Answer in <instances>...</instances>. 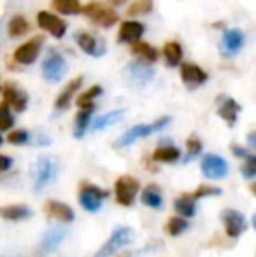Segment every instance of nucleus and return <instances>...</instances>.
I'll use <instances>...</instances> for the list:
<instances>
[{
	"label": "nucleus",
	"mask_w": 256,
	"mask_h": 257,
	"mask_svg": "<svg viewBox=\"0 0 256 257\" xmlns=\"http://www.w3.org/2000/svg\"><path fill=\"white\" fill-rule=\"evenodd\" d=\"M170 121H172V119L168 117V115H165V117H160L158 121L151 122V124H137V126H133V128H130L128 132H125L123 135L116 140L114 147H118V149H123V147L132 146V144H135L139 139L149 137V135H153L154 132H160V130H163L165 126H168V122H170Z\"/></svg>",
	"instance_id": "f257e3e1"
},
{
	"label": "nucleus",
	"mask_w": 256,
	"mask_h": 257,
	"mask_svg": "<svg viewBox=\"0 0 256 257\" xmlns=\"http://www.w3.org/2000/svg\"><path fill=\"white\" fill-rule=\"evenodd\" d=\"M67 70H68L67 60L56 49H49L48 56L42 61V77L48 82H51V84H56V82H60L65 77Z\"/></svg>",
	"instance_id": "f03ea898"
},
{
	"label": "nucleus",
	"mask_w": 256,
	"mask_h": 257,
	"mask_svg": "<svg viewBox=\"0 0 256 257\" xmlns=\"http://www.w3.org/2000/svg\"><path fill=\"white\" fill-rule=\"evenodd\" d=\"M123 79L127 81V84H132L135 88H146L154 79V70L147 67V63H144V61L133 60L125 65Z\"/></svg>",
	"instance_id": "7ed1b4c3"
},
{
	"label": "nucleus",
	"mask_w": 256,
	"mask_h": 257,
	"mask_svg": "<svg viewBox=\"0 0 256 257\" xmlns=\"http://www.w3.org/2000/svg\"><path fill=\"white\" fill-rule=\"evenodd\" d=\"M81 13L84 14L90 21H93L97 27H102V28L114 27L118 21V14L114 13L111 7L102 6V4L97 2V0H92V2H88L84 7H81Z\"/></svg>",
	"instance_id": "20e7f679"
},
{
	"label": "nucleus",
	"mask_w": 256,
	"mask_h": 257,
	"mask_svg": "<svg viewBox=\"0 0 256 257\" xmlns=\"http://www.w3.org/2000/svg\"><path fill=\"white\" fill-rule=\"evenodd\" d=\"M109 196V191L100 189L95 184L81 182L79 184V203L88 212H99L102 208V201Z\"/></svg>",
	"instance_id": "39448f33"
},
{
	"label": "nucleus",
	"mask_w": 256,
	"mask_h": 257,
	"mask_svg": "<svg viewBox=\"0 0 256 257\" xmlns=\"http://www.w3.org/2000/svg\"><path fill=\"white\" fill-rule=\"evenodd\" d=\"M56 173H58V163L53 156H41L35 163V184L34 189L42 191L48 184L55 180Z\"/></svg>",
	"instance_id": "423d86ee"
},
{
	"label": "nucleus",
	"mask_w": 256,
	"mask_h": 257,
	"mask_svg": "<svg viewBox=\"0 0 256 257\" xmlns=\"http://www.w3.org/2000/svg\"><path fill=\"white\" fill-rule=\"evenodd\" d=\"M246 44V34L240 28H226L219 39V54L225 58L235 56Z\"/></svg>",
	"instance_id": "0eeeda50"
},
{
	"label": "nucleus",
	"mask_w": 256,
	"mask_h": 257,
	"mask_svg": "<svg viewBox=\"0 0 256 257\" xmlns=\"http://www.w3.org/2000/svg\"><path fill=\"white\" fill-rule=\"evenodd\" d=\"M133 240V231L130 227H118V229L113 231L111 238L106 241V243L100 247V250L97 252L95 257H111L114 255L118 250H121L123 247H127L130 241Z\"/></svg>",
	"instance_id": "6e6552de"
},
{
	"label": "nucleus",
	"mask_w": 256,
	"mask_h": 257,
	"mask_svg": "<svg viewBox=\"0 0 256 257\" xmlns=\"http://www.w3.org/2000/svg\"><path fill=\"white\" fill-rule=\"evenodd\" d=\"M140 189V184L135 177L130 175H123L116 180V186H114V191H116V201L123 206H130L135 201V196Z\"/></svg>",
	"instance_id": "1a4fd4ad"
},
{
	"label": "nucleus",
	"mask_w": 256,
	"mask_h": 257,
	"mask_svg": "<svg viewBox=\"0 0 256 257\" xmlns=\"http://www.w3.org/2000/svg\"><path fill=\"white\" fill-rule=\"evenodd\" d=\"M42 44H44V37L42 35H35L30 41H27L25 44H21L20 48L14 51L13 58L16 63L20 65H32L37 61L39 54H41Z\"/></svg>",
	"instance_id": "9d476101"
},
{
	"label": "nucleus",
	"mask_w": 256,
	"mask_h": 257,
	"mask_svg": "<svg viewBox=\"0 0 256 257\" xmlns=\"http://www.w3.org/2000/svg\"><path fill=\"white\" fill-rule=\"evenodd\" d=\"M219 219H221L223 226H225L226 236H230V238H239L240 234L247 229L246 217L233 208H225L219 213Z\"/></svg>",
	"instance_id": "9b49d317"
},
{
	"label": "nucleus",
	"mask_w": 256,
	"mask_h": 257,
	"mask_svg": "<svg viewBox=\"0 0 256 257\" xmlns=\"http://www.w3.org/2000/svg\"><path fill=\"white\" fill-rule=\"evenodd\" d=\"M200 168L205 179L219 180L225 179L228 173V163L218 154H205L200 161Z\"/></svg>",
	"instance_id": "f8f14e48"
},
{
	"label": "nucleus",
	"mask_w": 256,
	"mask_h": 257,
	"mask_svg": "<svg viewBox=\"0 0 256 257\" xmlns=\"http://www.w3.org/2000/svg\"><path fill=\"white\" fill-rule=\"evenodd\" d=\"M37 25L41 30H46L55 39H63L65 34H67V23L60 16L49 13V11H41L37 14Z\"/></svg>",
	"instance_id": "ddd939ff"
},
{
	"label": "nucleus",
	"mask_w": 256,
	"mask_h": 257,
	"mask_svg": "<svg viewBox=\"0 0 256 257\" xmlns=\"http://www.w3.org/2000/svg\"><path fill=\"white\" fill-rule=\"evenodd\" d=\"M179 75H181V81L185 82L188 88H198V86L205 84V82L209 81L207 72L195 63H181Z\"/></svg>",
	"instance_id": "4468645a"
},
{
	"label": "nucleus",
	"mask_w": 256,
	"mask_h": 257,
	"mask_svg": "<svg viewBox=\"0 0 256 257\" xmlns=\"http://www.w3.org/2000/svg\"><path fill=\"white\" fill-rule=\"evenodd\" d=\"M75 42H77L79 49H81L82 53L90 54V56H93V58H100L107 51L106 44L100 42L93 34H88V32H81V34H77Z\"/></svg>",
	"instance_id": "2eb2a0df"
},
{
	"label": "nucleus",
	"mask_w": 256,
	"mask_h": 257,
	"mask_svg": "<svg viewBox=\"0 0 256 257\" xmlns=\"http://www.w3.org/2000/svg\"><path fill=\"white\" fill-rule=\"evenodd\" d=\"M144 32H146V27L140 21H123L120 27V34H118V42H121V44H133V42L140 41Z\"/></svg>",
	"instance_id": "dca6fc26"
},
{
	"label": "nucleus",
	"mask_w": 256,
	"mask_h": 257,
	"mask_svg": "<svg viewBox=\"0 0 256 257\" xmlns=\"http://www.w3.org/2000/svg\"><path fill=\"white\" fill-rule=\"evenodd\" d=\"M4 100L9 103V107H13L16 112H23L28 107V95L23 89L16 88L14 84H6L4 86Z\"/></svg>",
	"instance_id": "f3484780"
},
{
	"label": "nucleus",
	"mask_w": 256,
	"mask_h": 257,
	"mask_svg": "<svg viewBox=\"0 0 256 257\" xmlns=\"http://www.w3.org/2000/svg\"><path fill=\"white\" fill-rule=\"evenodd\" d=\"M81 86H82V77H81V75H79V77H75V79H72V81L65 86L63 91L56 96V100H55V108H56V110H60V112L67 110V108L70 107L72 100H74V95L79 91V88H81Z\"/></svg>",
	"instance_id": "a211bd4d"
},
{
	"label": "nucleus",
	"mask_w": 256,
	"mask_h": 257,
	"mask_svg": "<svg viewBox=\"0 0 256 257\" xmlns=\"http://www.w3.org/2000/svg\"><path fill=\"white\" fill-rule=\"evenodd\" d=\"M67 233H68V231L65 229V227H60V226L51 227V229H49L48 233L42 236L41 245H39V247H41V252H44V254H49V252H53L65 240Z\"/></svg>",
	"instance_id": "6ab92c4d"
},
{
	"label": "nucleus",
	"mask_w": 256,
	"mask_h": 257,
	"mask_svg": "<svg viewBox=\"0 0 256 257\" xmlns=\"http://www.w3.org/2000/svg\"><path fill=\"white\" fill-rule=\"evenodd\" d=\"M44 212L51 219H58L60 222H72L74 220V210L62 201H48L44 206Z\"/></svg>",
	"instance_id": "aec40b11"
},
{
	"label": "nucleus",
	"mask_w": 256,
	"mask_h": 257,
	"mask_svg": "<svg viewBox=\"0 0 256 257\" xmlns=\"http://www.w3.org/2000/svg\"><path fill=\"white\" fill-rule=\"evenodd\" d=\"M240 105L235 102L233 98H223L221 103L218 107V114L223 121L226 122L228 126H233L237 122V117H239V112H240Z\"/></svg>",
	"instance_id": "412c9836"
},
{
	"label": "nucleus",
	"mask_w": 256,
	"mask_h": 257,
	"mask_svg": "<svg viewBox=\"0 0 256 257\" xmlns=\"http://www.w3.org/2000/svg\"><path fill=\"white\" fill-rule=\"evenodd\" d=\"M93 110H95V103L88 105V107H82L81 110L75 114V121H74V137L75 139H82L84 133L88 132L90 122H92Z\"/></svg>",
	"instance_id": "4be33fe9"
},
{
	"label": "nucleus",
	"mask_w": 256,
	"mask_h": 257,
	"mask_svg": "<svg viewBox=\"0 0 256 257\" xmlns=\"http://www.w3.org/2000/svg\"><path fill=\"white\" fill-rule=\"evenodd\" d=\"M132 53L135 54L140 61H144V63H147V65L158 61V56H160V53H158V49L154 48V46L147 44V42H142V41L133 42Z\"/></svg>",
	"instance_id": "5701e85b"
},
{
	"label": "nucleus",
	"mask_w": 256,
	"mask_h": 257,
	"mask_svg": "<svg viewBox=\"0 0 256 257\" xmlns=\"http://www.w3.org/2000/svg\"><path fill=\"white\" fill-rule=\"evenodd\" d=\"M28 30H30V23H28L23 14H14L9 20V23H7V35L11 39L23 37V35L28 34Z\"/></svg>",
	"instance_id": "b1692460"
},
{
	"label": "nucleus",
	"mask_w": 256,
	"mask_h": 257,
	"mask_svg": "<svg viewBox=\"0 0 256 257\" xmlns=\"http://www.w3.org/2000/svg\"><path fill=\"white\" fill-rule=\"evenodd\" d=\"M140 200H142V203L146 205V206H149V208H154V210L161 208V205H163V198H161L160 187H158L156 184H149V186L144 187Z\"/></svg>",
	"instance_id": "393cba45"
},
{
	"label": "nucleus",
	"mask_w": 256,
	"mask_h": 257,
	"mask_svg": "<svg viewBox=\"0 0 256 257\" xmlns=\"http://www.w3.org/2000/svg\"><path fill=\"white\" fill-rule=\"evenodd\" d=\"M163 58L167 67H178L183 61V48L178 41H168L163 46Z\"/></svg>",
	"instance_id": "a878e982"
},
{
	"label": "nucleus",
	"mask_w": 256,
	"mask_h": 257,
	"mask_svg": "<svg viewBox=\"0 0 256 257\" xmlns=\"http://www.w3.org/2000/svg\"><path fill=\"white\" fill-rule=\"evenodd\" d=\"M174 208L179 213V217H185V219H190L197 213V205H195V198L192 194H181L174 201Z\"/></svg>",
	"instance_id": "bb28decb"
},
{
	"label": "nucleus",
	"mask_w": 256,
	"mask_h": 257,
	"mask_svg": "<svg viewBox=\"0 0 256 257\" xmlns=\"http://www.w3.org/2000/svg\"><path fill=\"white\" fill-rule=\"evenodd\" d=\"M125 115V108H118V110H111L107 114L100 115L99 119H95L92 124V130L93 132H100V130H106L109 126L116 124L118 121H121V117Z\"/></svg>",
	"instance_id": "cd10ccee"
},
{
	"label": "nucleus",
	"mask_w": 256,
	"mask_h": 257,
	"mask_svg": "<svg viewBox=\"0 0 256 257\" xmlns=\"http://www.w3.org/2000/svg\"><path fill=\"white\" fill-rule=\"evenodd\" d=\"M32 215V210L25 205H11V206H6V208H0V217L6 220H25Z\"/></svg>",
	"instance_id": "c85d7f7f"
},
{
	"label": "nucleus",
	"mask_w": 256,
	"mask_h": 257,
	"mask_svg": "<svg viewBox=\"0 0 256 257\" xmlns=\"http://www.w3.org/2000/svg\"><path fill=\"white\" fill-rule=\"evenodd\" d=\"M153 161L156 163H174L181 158V151L174 146H161L153 153Z\"/></svg>",
	"instance_id": "c756f323"
},
{
	"label": "nucleus",
	"mask_w": 256,
	"mask_h": 257,
	"mask_svg": "<svg viewBox=\"0 0 256 257\" xmlns=\"http://www.w3.org/2000/svg\"><path fill=\"white\" fill-rule=\"evenodd\" d=\"M188 229V220L185 217H172L168 219V222L165 224V233L168 236H179L181 233Z\"/></svg>",
	"instance_id": "7c9ffc66"
},
{
	"label": "nucleus",
	"mask_w": 256,
	"mask_h": 257,
	"mask_svg": "<svg viewBox=\"0 0 256 257\" xmlns=\"http://www.w3.org/2000/svg\"><path fill=\"white\" fill-rule=\"evenodd\" d=\"M51 4L62 14H79L82 7L79 0H51Z\"/></svg>",
	"instance_id": "2f4dec72"
},
{
	"label": "nucleus",
	"mask_w": 256,
	"mask_h": 257,
	"mask_svg": "<svg viewBox=\"0 0 256 257\" xmlns=\"http://www.w3.org/2000/svg\"><path fill=\"white\" fill-rule=\"evenodd\" d=\"M102 93H104L102 86L95 84V86H92V88H90L88 91L81 93V95L77 96V100H75V103H77V107H79V108L88 107V105H93V100L99 98V96L102 95Z\"/></svg>",
	"instance_id": "473e14b6"
},
{
	"label": "nucleus",
	"mask_w": 256,
	"mask_h": 257,
	"mask_svg": "<svg viewBox=\"0 0 256 257\" xmlns=\"http://www.w3.org/2000/svg\"><path fill=\"white\" fill-rule=\"evenodd\" d=\"M14 126V115L11 114V107L6 100L0 102V132H7Z\"/></svg>",
	"instance_id": "72a5a7b5"
},
{
	"label": "nucleus",
	"mask_w": 256,
	"mask_h": 257,
	"mask_svg": "<svg viewBox=\"0 0 256 257\" xmlns=\"http://www.w3.org/2000/svg\"><path fill=\"white\" fill-rule=\"evenodd\" d=\"M151 11H153V0H135L127 9V16H139V14H147Z\"/></svg>",
	"instance_id": "f704fd0d"
},
{
	"label": "nucleus",
	"mask_w": 256,
	"mask_h": 257,
	"mask_svg": "<svg viewBox=\"0 0 256 257\" xmlns=\"http://www.w3.org/2000/svg\"><path fill=\"white\" fill-rule=\"evenodd\" d=\"M186 147H188V154L183 159V163H190L192 159H195L197 156H200L202 153V142L197 139V137H190L188 142H186Z\"/></svg>",
	"instance_id": "c9c22d12"
},
{
	"label": "nucleus",
	"mask_w": 256,
	"mask_h": 257,
	"mask_svg": "<svg viewBox=\"0 0 256 257\" xmlns=\"http://www.w3.org/2000/svg\"><path fill=\"white\" fill-rule=\"evenodd\" d=\"M240 172H242L244 179H254L256 177V156L254 154H247L246 158H244V165L242 168H240Z\"/></svg>",
	"instance_id": "e433bc0d"
},
{
	"label": "nucleus",
	"mask_w": 256,
	"mask_h": 257,
	"mask_svg": "<svg viewBox=\"0 0 256 257\" xmlns=\"http://www.w3.org/2000/svg\"><path fill=\"white\" fill-rule=\"evenodd\" d=\"M28 140H30V133L25 132V130H14L7 135V142L13 144V146H25Z\"/></svg>",
	"instance_id": "4c0bfd02"
},
{
	"label": "nucleus",
	"mask_w": 256,
	"mask_h": 257,
	"mask_svg": "<svg viewBox=\"0 0 256 257\" xmlns=\"http://www.w3.org/2000/svg\"><path fill=\"white\" fill-rule=\"evenodd\" d=\"M221 194V189L219 187H212V186H198L197 191L192 194L195 200H200V198L205 196H219Z\"/></svg>",
	"instance_id": "58836bf2"
},
{
	"label": "nucleus",
	"mask_w": 256,
	"mask_h": 257,
	"mask_svg": "<svg viewBox=\"0 0 256 257\" xmlns=\"http://www.w3.org/2000/svg\"><path fill=\"white\" fill-rule=\"evenodd\" d=\"M32 144H34V146H49L51 139L42 135V133H39V135H32Z\"/></svg>",
	"instance_id": "ea45409f"
},
{
	"label": "nucleus",
	"mask_w": 256,
	"mask_h": 257,
	"mask_svg": "<svg viewBox=\"0 0 256 257\" xmlns=\"http://www.w3.org/2000/svg\"><path fill=\"white\" fill-rule=\"evenodd\" d=\"M13 166V158H9V156H4L0 154V173L7 172V170Z\"/></svg>",
	"instance_id": "a19ab883"
},
{
	"label": "nucleus",
	"mask_w": 256,
	"mask_h": 257,
	"mask_svg": "<svg viewBox=\"0 0 256 257\" xmlns=\"http://www.w3.org/2000/svg\"><path fill=\"white\" fill-rule=\"evenodd\" d=\"M232 154L235 156V158H242V159H244V158H246V156L249 154V153H247L246 147L237 146V144H233V146H232Z\"/></svg>",
	"instance_id": "79ce46f5"
},
{
	"label": "nucleus",
	"mask_w": 256,
	"mask_h": 257,
	"mask_svg": "<svg viewBox=\"0 0 256 257\" xmlns=\"http://www.w3.org/2000/svg\"><path fill=\"white\" fill-rule=\"evenodd\" d=\"M247 140H249V146L254 149V147H256V133H254V132H251L249 135H247Z\"/></svg>",
	"instance_id": "37998d69"
},
{
	"label": "nucleus",
	"mask_w": 256,
	"mask_h": 257,
	"mask_svg": "<svg viewBox=\"0 0 256 257\" xmlns=\"http://www.w3.org/2000/svg\"><path fill=\"white\" fill-rule=\"evenodd\" d=\"M125 2H127V0H109V4H111V6H123V4Z\"/></svg>",
	"instance_id": "c03bdc74"
},
{
	"label": "nucleus",
	"mask_w": 256,
	"mask_h": 257,
	"mask_svg": "<svg viewBox=\"0 0 256 257\" xmlns=\"http://www.w3.org/2000/svg\"><path fill=\"white\" fill-rule=\"evenodd\" d=\"M2 142H4V139H2V135H0V146H2Z\"/></svg>",
	"instance_id": "a18cd8bd"
},
{
	"label": "nucleus",
	"mask_w": 256,
	"mask_h": 257,
	"mask_svg": "<svg viewBox=\"0 0 256 257\" xmlns=\"http://www.w3.org/2000/svg\"><path fill=\"white\" fill-rule=\"evenodd\" d=\"M0 91H2V86H0Z\"/></svg>",
	"instance_id": "49530a36"
}]
</instances>
